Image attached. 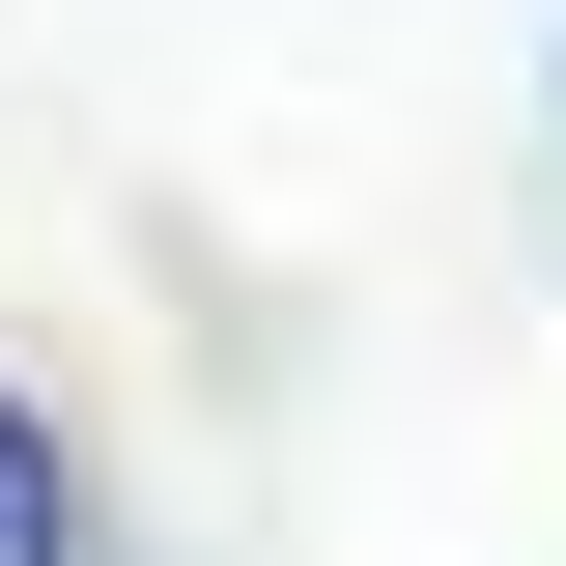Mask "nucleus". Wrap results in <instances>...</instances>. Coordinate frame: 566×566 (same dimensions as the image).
<instances>
[{
	"label": "nucleus",
	"instance_id": "f257e3e1",
	"mask_svg": "<svg viewBox=\"0 0 566 566\" xmlns=\"http://www.w3.org/2000/svg\"><path fill=\"white\" fill-rule=\"evenodd\" d=\"M85 538H114V510H85V397L0 340V566H85Z\"/></svg>",
	"mask_w": 566,
	"mask_h": 566
},
{
	"label": "nucleus",
	"instance_id": "f03ea898",
	"mask_svg": "<svg viewBox=\"0 0 566 566\" xmlns=\"http://www.w3.org/2000/svg\"><path fill=\"white\" fill-rule=\"evenodd\" d=\"M538 170H566V29H538Z\"/></svg>",
	"mask_w": 566,
	"mask_h": 566
}]
</instances>
